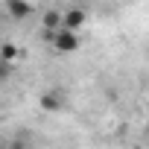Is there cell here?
Segmentation results:
<instances>
[{"mask_svg":"<svg viewBox=\"0 0 149 149\" xmlns=\"http://www.w3.org/2000/svg\"><path fill=\"white\" fill-rule=\"evenodd\" d=\"M53 47L61 50V53H73V50H79V35H76V29H67V26L56 29V32H53Z\"/></svg>","mask_w":149,"mask_h":149,"instance_id":"1","label":"cell"},{"mask_svg":"<svg viewBox=\"0 0 149 149\" xmlns=\"http://www.w3.org/2000/svg\"><path fill=\"white\" fill-rule=\"evenodd\" d=\"M6 6H9V12L18 18V21H24V18H29V12H32V6L26 3V0H6Z\"/></svg>","mask_w":149,"mask_h":149,"instance_id":"2","label":"cell"},{"mask_svg":"<svg viewBox=\"0 0 149 149\" xmlns=\"http://www.w3.org/2000/svg\"><path fill=\"white\" fill-rule=\"evenodd\" d=\"M64 26H67V29H79V26H85V12H82V9H70V12H64Z\"/></svg>","mask_w":149,"mask_h":149,"instance_id":"3","label":"cell"},{"mask_svg":"<svg viewBox=\"0 0 149 149\" xmlns=\"http://www.w3.org/2000/svg\"><path fill=\"white\" fill-rule=\"evenodd\" d=\"M41 105H44L47 111H53V108H61V97L50 94V97H44V100H41Z\"/></svg>","mask_w":149,"mask_h":149,"instance_id":"4","label":"cell"},{"mask_svg":"<svg viewBox=\"0 0 149 149\" xmlns=\"http://www.w3.org/2000/svg\"><path fill=\"white\" fill-rule=\"evenodd\" d=\"M12 73V61H6V58H0V79H6Z\"/></svg>","mask_w":149,"mask_h":149,"instance_id":"5","label":"cell"},{"mask_svg":"<svg viewBox=\"0 0 149 149\" xmlns=\"http://www.w3.org/2000/svg\"><path fill=\"white\" fill-rule=\"evenodd\" d=\"M3 58H6V61H12V58H18V50H15L12 44H6V47H3Z\"/></svg>","mask_w":149,"mask_h":149,"instance_id":"6","label":"cell"},{"mask_svg":"<svg viewBox=\"0 0 149 149\" xmlns=\"http://www.w3.org/2000/svg\"><path fill=\"white\" fill-rule=\"evenodd\" d=\"M146 134H149V129H146Z\"/></svg>","mask_w":149,"mask_h":149,"instance_id":"7","label":"cell"}]
</instances>
